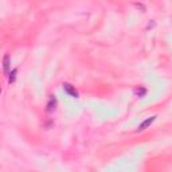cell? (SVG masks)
I'll return each mask as SVG.
<instances>
[{"mask_svg": "<svg viewBox=\"0 0 172 172\" xmlns=\"http://www.w3.org/2000/svg\"><path fill=\"white\" fill-rule=\"evenodd\" d=\"M63 90L66 91L70 97H74V98L78 97V91L75 90V87L73 85H70V83H63Z\"/></svg>", "mask_w": 172, "mask_h": 172, "instance_id": "obj_1", "label": "cell"}, {"mask_svg": "<svg viewBox=\"0 0 172 172\" xmlns=\"http://www.w3.org/2000/svg\"><path fill=\"white\" fill-rule=\"evenodd\" d=\"M55 106H57V98H55V95H50L47 105H46V110H47L48 113H51V112H54Z\"/></svg>", "mask_w": 172, "mask_h": 172, "instance_id": "obj_2", "label": "cell"}, {"mask_svg": "<svg viewBox=\"0 0 172 172\" xmlns=\"http://www.w3.org/2000/svg\"><path fill=\"white\" fill-rule=\"evenodd\" d=\"M155 116L153 117H149V118H147V120H145V121H143V122H141V124L139 125V128H137V131H145V129H147L148 127H149V125L152 124V122H153L155 121Z\"/></svg>", "mask_w": 172, "mask_h": 172, "instance_id": "obj_3", "label": "cell"}, {"mask_svg": "<svg viewBox=\"0 0 172 172\" xmlns=\"http://www.w3.org/2000/svg\"><path fill=\"white\" fill-rule=\"evenodd\" d=\"M3 67H4V74L8 73V69H10V57L8 55H4V59H3Z\"/></svg>", "mask_w": 172, "mask_h": 172, "instance_id": "obj_4", "label": "cell"}, {"mask_svg": "<svg viewBox=\"0 0 172 172\" xmlns=\"http://www.w3.org/2000/svg\"><path fill=\"white\" fill-rule=\"evenodd\" d=\"M135 94L139 95V97H144V95L147 94V89H145V87H143V86L136 87V89H135Z\"/></svg>", "mask_w": 172, "mask_h": 172, "instance_id": "obj_5", "label": "cell"}, {"mask_svg": "<svg viewBox=\"0 0 172 172\" xmlns=\"http://www.w3.org/2000/svg\"><path fill=\"white\" fill-rule=\"evenodd\" d=\"M16 73H18V70H16V69H14V70L8 74V82L10 83H14L15 82V79H16Z\"/></svg>", "mask_w": 172, "mask_h": 172, "instance_id": "obj_6", "label": "cell"}]
</instances>
